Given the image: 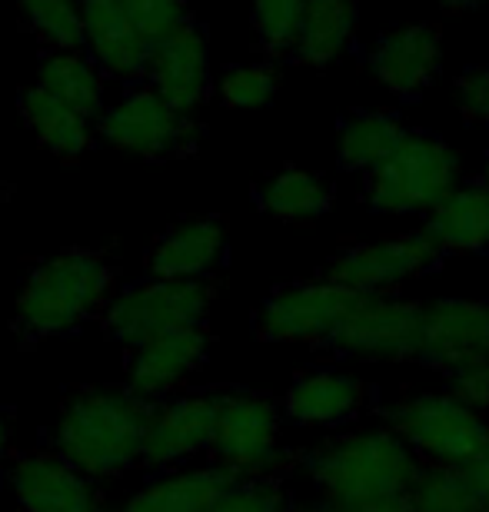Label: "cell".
Segmentation results:
<instances>
[{
    "instance_id": "e575fe53",
    "label": "cell",
    "mask_w": 489,
    "mask_h": 512,
    "mask_svg": "<svg viewBox=\"0 0 489 512\" xmlns=\"http://www.w3.org/2000/svg\"><path fill=\"white\" fill-rule=\"evenodd\" d=\"M450 393L456 399H463V403L476 409V413L489 409V360L466 363V366L450 370Z\"/></svg>"
},
{
    "instance_id": "7a4b0ae2",
    "label": "cell",
    "mask_w": 489,
    "mask_h": 512,
    "mask_svg": "<svg viewBox=\"0 0 489 512\" xmlns=\"http://www.w3.org/2000/svg\"><path fill=\"white\" fill-rule=\"evenodd\" d=\"M150 403L127 386H70L57 406L47 446L90 479H114L137 466Z\"/></svg>"
},
{
    "instance_id": "484cf974",
    "label": "cell",
    "mask_w": 489,
    "mask_h": 512,
    "mask_svg": "<svg viewBox=\"0 0 489 512\" xmlns=\"http://www.w3.org/2000/svg\"><path fill=\"white\" fill-rule=\"evenodd\" d=\"M257 203L273 220L307 223L330 210L333 190H330V183L323 180V173L317 170L283 167L277 173H270L257 187Z\"/></svg>"
},
{
    "instance_id": "8fae6325",
    "label": "cell",
    "mask_w": 489,
    "mask_h": 512,
    "mask_svg": "<svg viewBox=\"0 0 489 512\" xmlns=\"http://www.w3.org/2000/svg\"><path fill=\"white\" fill-rule=\"evenodd\" d=\"M360 293L330 280L283 286L257 310L253 330L267 343H330Z\"/></svg>"
},
{
    "instance_id": "ffe728a7",
    "label": "cell",
    "mask_w": 489,
    "mask_h": 512,
    "mask_svg": "<svg viewBox=\"0 0 489 512\" xmlns=\"http://www.w3.org/2000/svg\"><path fill=\"white\" fill-rule=\"evenodd\" d=\"M370 403V386L346 370H307L290 383L283 409L300 426H343Z\"/></svg>"
},
{
    "instance_id": "1f68e13d",
    "label": "cell",
    "mask_w": 489,
    "mask_h": 512,
    "mask_svg": "<svg viewBox=\"0 0 489 512\" xmlns=\"http://www.w3.org/2000/svg\"><path fill=\"white\" fill-rule=\"evenodd\" d=\"M207 512H290V493L280 476L237 479Z\"/></svg>"
},
{
    "instance_id": "ac0fdd59",
    "label": "cell",
    "mask_w": 489,
    "mask_h": 512,
    "mask_svg": "<svg viewBox=\"0 0 489 512\" xmlns=\"http://www.w3.org/2000/svg\"><path fill=\"white\" fill-rule=\"evenodd\" d=\"M223 256H227L223 217H183L154 237L144 263L157 280H210Z\"/></svg>"
},
{
    "instance_id": "b9f144b4",
    "label": "cell",
    "mask_w": 489,
    "mask_h": 512,
    "mask_svg": "<svg viewBox=\"0 0 489 512\" xmlns=\"http://www.w3.org/2000/svg\"><path fill=\"white\" fill-rule=\"evenodd\" d=\"M120 512H130V509H120Z\"/></svg>"
},
{
    "instance_id": "7c38bea8",
    "label": "cell",
    "mask_w": 489,
    "mask_h": 512,
    "mask_svg": "<svg viewBox=\"0 0 489 512\" xmlns=\"http://www.w3.org/2000/svg\"><path fill=\"white\" fill-rule=\"evenodd\" d=\"M7 486L24 512H107L90 476L50 446L7 453Z\"/></svg>"
},
{
    "instance_id": "603a6c76",
    "label": "cell",
    "mask_w": 489,
    "mask_h": 512,
    "mask_svg": "<svg viewBox=\"0 0 489 512\" xmlns=\"http://www.w3.org/2000/svg\"><path fill=\"white\" fill-rule=\"evenodd\" d=\"M237 483V476L227 473L217 463L207 466H180L170 473H160L157 479L130 496L124 509L130 512H207L220 499L227 486Z\"/></svg>"
},
{
    "instance_id": "7402d4cb",
    "label": "cell",
    "mask_w": 489,
    "mask_h": 512,
    "mask_svg": "<svg viewBox=\"0 0 489 512\" xmlns=\"http://www.w3.org/2000/svg\"><path fill=\"white\" fill-rule=\"evenodd\" d=\"M37 87L74 110L84 124H94L107 107V77L87 50H44L37 60Z\"/></svg>"
},
{
    "instance_id": "3957f363",
    "label": "cell",
    "mask_w": 489,
    "mask_h": 512,
    "mask_svg": "<svg viewBox=\"0 0 489 512\" xmlns=\"http://www.w3.org/2000/svg\"><path fill=\"white\" fill-rule=\"evenodd\" d=\"M300 469L317 496L346 503V499L406 496L420 459L390 426H373L313 443L303 453Z\"/></svg>"
},
{
    "instance_id": "e0dca14e",
    "label": "cell",
    "mask_w": 489,
    "mask_h": 512,
    "mask_svg": "<svg viewBox=\"0 0 489 512\" xmlns=\"http://www.w3.org/2000/svg\"><path fill=\"white\" fill-rule=\"evenodd\" d=\"M80 27H84L87 57L107 80L120 84L144 80L150 47L120 0H80Z\"/></svg>"
},
{
    "instance_id": "d4e9b609",
    "label": "cell",
    "mask_w": 489,
    "mask_h": 512,
    "mask_svg": "<svg viewBox=\"0 0 489 512\" xmlns=\"http://www.w3.org/2000/svg\"><path fill=\"white\" fill-rule=\"evenodd\" d=\"M17 110L27 130L54 153L57 160L77 163L90 150V124H84L74 110H67L44 87L30 84L17 90Z\"/></svg>"
},
{
    "instance_id": "cb8c5ba5",
    "label": "cell",
    "mask_w": 489,
    "mask_h": 512,
    "mask_svg": "<svg viewBox=\"0 0 489 512\" xmlns=\"http://www.w3.org/2000/svg\"><path fill=\"white\" fill-rule=\"evenodd\" d=\"M356 30V0H303L293 60L307 67H326L346 54Z\"/></svg>"
},
{
    "instance_id": "52a82bcc",
    "label": "cell",
    "mask_w": 489,
    "mask_h": 512,
    "mask_svg": "<svg viewBox=\"0 0 489 512\" xmlns=\"http://www.w3.org/2000/svg\"><path fill=\"white\" fill-rule=\"evenodd\" d=\"M90 127L110 147L127 150L150 163L190 157L200 143L197 120L173 110L147 80L124 84V97L100 110V117Z\"/></svg>"
},
{
    "instance_id": "d6a6232c",
    "label": "cell",
    "mask_w": 489,
    "mask_h": 512,
    "mask_svg": "<svg viewBox=\"0 0 489 512\" xmlns=\"http://www.w3.org/2000/svg\"><path fill=\"white\" fill-rule=\"evenodd\" d=\"M120 4H124L130 20L137 24L147 47H154L157 40H163L173 27L190 17L187 0H120Z\"/></svg>"
},
{
    "instance_id": "2e32d148",
    "label": "cell",
    "mask_w": 489,
    "mask_h": 512,
    "mask_svg": "<svg viewBox=\"0 0 489 512\" xmlns=\"http://www.w3.org/2000/svg\"><path fill=\"white\" fill-rule=\"evenodd\" d=\"M420 360L436 370H456L489 360V303L443 296L420 306Z\"/></svg>"
},
{
    "instance_id": "5bb4252c",
    "label": "cell",
    "mask_w": 489,
    "mask_h": 512,
    "mask_svg": "<svg viewBox=\"0 0 489 512\" xmlns=\"http://www.w3.org/2000/svg\"><path fill=\"white\" fill-rule=\"evenodd\" d=\"M210 343L213 336L207 323L173 326V330L150 336V340L127 350L124 386L147 403L180 393V389H187L190 376L207 363Z\"/></svg>"
},
{
    "instance_id": "d590c367",
    "label": "cell",
    "mask_w": 489,
    "mask_h": 512,
    "mask_svg": "<svg viewBox=\"0 0 489 512\" xmlns=\"http://www.w3.org/2000/svg\"><path fill=\"white\" fill-rule=\"evenodd\" d=\"M307 512H410L406 496H376V499H346V503H333V499L317 496L307 503Z\"/></svg>"
},
{
    "instance_id": "277c9868",
    "label": "cell",
    "mask_w": 489,
    "mask_h": 512,
    "mask_svg": "<svg viewBox=\"0 0 489 512\" xmlns=\"http://www.w3.org/2000/svg\"><path fill=\"white\" fill-rule=\"evenodd\" d=\"M463 183V163L446 140L403 130L390 157L366 173V197L380 213H430Z\"/></svg>"
},
{
    "instance_id": "f35d334b",
    "label": "cell",
    "mask_w": 489,
    "mask_h": 512,
    "mask_svg": "<svg viewBox=\"0 0 489 512\" xmlns=\"http://www.w3.org/2000/svg\"><path fill=\"white\" fill-rule=\"evenodd\" d=\"M443 10H453V14H460V10H476V7H486L489 0H436Z\"/></svg>"
},
{
    "instance_id": "44dd1931",
    "label": "cell",
    "mask_w": 489,
    "mask_h": 512,
    "mask_svg": "<svg viewBox=\"0 0 489 512\" xmlns=\"http://www.w3.org/2000/svg\"><path fill=\"white\" fill-rule=\"evenodd\" d=\"M420 233L440 253H486L489 187H483V183H460L450 197L426 213Z\"/></svg>"
},
{
    "instance_id": "836d02e7",
    "label": "cell",
    "mask_w": 489,
    "mask_h": 512,
    "mask_svg": "<svg viewBox=\"0 0 489 512\" xmlns=\"http://www.w3.org/2000/svg\"><path fill=\"white\" fill-rule=\"evenodd\" d=\"M456 104L470 124L489 127V64L473 67L456 80Z\"/></svg>"
},
{
    "instance_id": "6da1fadb",
    "label": "cell",
    "mask_w": 489,
    "mask_h": 512,
    "mask_svg": "<svg viewBox=\"0 0 489 512\" xmlns=\"http://www.w3.org/2000/svg\"><path fill=\"white\" fill-rule=\"evenodd\" d=\"M120 266L110 250L67 247L34 263L20 283L14 326L20 346H40L80 330L117 293Z\"/></svg>"
},
{
    "instance_id": "ba28073f",
    "label": "cell",
    "mask_w": 489,
    "mask_h": 512,
    "mask_svg": "<svg viewBox=\"0 0 489 512\" xmlns=\"http://www.w3.org/2000/svg\"><path fill=\"white\" fill-rule=\"evenodd\" d=\"M207 456L237 479L283 476L290 459L280 446V406L253 389H223Z\"/></svg>"
},
{
    "instance_id": "f1b7e54d",
    "label": "cell",
    "mask_w": 489,
    "mask_h": 512,
    "mask_svg": "<svg viewBox=\"0 0 489 512\" xmlns=\"http://www.w3.org/2000/svg\"><path fill=\"white\" fill-rule=\"evenodd\" d=\"M20 27L44 50H84L80 0H17Z\"/></svg>"
},
{
    "instance_id": "9a60e30c",
    "label": "cell",
    "mask_w": 489,
    "mask_h": 512,
    "mask_svg": "<svg viewBox=\"0 0 489 512\" xmlns=\"http://www.w3.org/2000/svg\"><path fill=\"white\" fill-rule=\"evenodd\" d=\"M144 80L180 114H197L210 100V44L197 17H187L147 54Z\"/></svg>"
},
{
    "instance_id": "5b68a950",
    "label": "cell",
    "mask_w": 489,
    "mask_h": 512,
    "mask_svg": "<svg viewBox=\"0 0 489 512\" xmlns=\"http://www.w3.org/2000/svg\"><path fill=\"white\" fill-rule=\"evenodd\" d=\"M386 426L413 449L426 466L466 469L489 446V423L456 399L443 393H410L386 406Z\"/></svg>"
},
{
    "instance_id": "ab89813d",
    "label": "cell",
    "mask_w": 489,
    "mask_h": 512,
    "mask_svg": "<svg viewBox=\"0 0 489 512\" xmlns=\"http://www.w3.org/2000/svg\"><path fill=\"white\" fill-rule=\"evenodd\" d=\"M10 197V187H7V180L0 177V200H7Z\"/></svg>"
},
{
    "instance_id": "d6986e66",
    "label": "cell",
    "mask_w": 489,
    "mask_h": 512,
    "mask_svg": "<svg viewBox=\"0 0 489 512\" xmlns=\"http://www.w3.org/2000/svg\"><path fill=\"white\" fill-rule=\"evenodd\" d=\"M440 30L433 24H406L376 40L370 70L396 97H416L433 84L443 54Z\"/></svg>"
},
{
    "instance_id": "60d3db41",
    "label": "cell",
    "mask_w": 489,
    "mask_h": 512,
    "mask_svg": "<svg viewBox=\"0 0 489 512\" xmlns=\"http://www.w3.org/2000/svg\"><path fill=\"white\" fill-rule=\"evenodd\" d=\"M480 183H483V187H489V163H486V170H483V180H480Z\"/></svg>"
},
{
    "instance_id": "4dcf8cb0",
    "label": "cell",
    "mask_w": 489,
    "mask_h": 512,
    "mask_svg": "<svg viewBox=\"0 0 489 512\" xmlns=\"http://www.w3.org/2000/svg\"><path fill=\"white\" fill-rule=\"evenodd\" d=\"M277 70L267 64H237L227 67L220 77V100L237 110H260L270 107L277 97Z\"/></svg>"
},
{
    "instance_id": "8992f818",
    "label": "cell",
    "mask_w": 489,
    "mask_h": 512,
    "mask_svg": "<svg viewBox=\"0 0 489 512\" xmlns=\"http://www.w3.org/2000/svg\"><path fill=\"white\" fill-rule=\"evenodd\" d=\"M213 300H217L213 280H157L150 276V280L124 286L110 296L97 323L107 340L130 350L173 326L207 323Z\"/></svg>"
},
{
    "instance_id": "4fadbf2b",
    "label": "cell",
    "mask_w": 489,
    "mask_h": 512,
    "mask_svg": "<svg viewBox=\"0 0 489 512\" xmlns=\"http://www.w3.org/2000/svg\"><path fill=\"white\" fill-rule=\"evenodd\" d=\"M443 253L423 233H400L343 250L326 270V280L353 293H390L396 286L430 273Z\"/></svg>"
},
{
    "instance_id": "9c48e42d",
    "label": "cell",
    "mask_w": 489,
    "mask_h": 512,
    "mask_svg": "<svg viewBox=\"0 0 489 512\" xmlns=\"http://www.w3.org/2000/svg\"><path fill=\"white\" fill-rule=\"evenodd\" d=\"M223 389H180L150 403L137 466L150 473H170L187 466L193 456L207 453L217 426Z\"/></svg>"
},
{
    "instance_id": "30bf717a",
    "label": "cell",
    "mask_w": 489,
    "mask_h": 512,
    "mask_svg": "<svg viewBox=\"0 0 489 512\" xmlns=\"http://www.w3.org/2000/svg\"><path fill=\"white\" fill-rule=\"evenodd\" d=\"M420 336V303L400 300L393 293H360L330 346L353 360L403 363L420 356Z\"/></svg>"
},
{
    "instance_id": "74e56055",
    "label": "cell",
    "mask_w": 489,
    "mask_h": 512,
    "mask_svg": "<svg viewBox=\"0 0 489 512\" xmlns=\"http://www.w3.org/2000/svg\"><path fill=\"white\" fill-rule=\"evenodd\" d=\"M7 453H10V413L0 409V463L7 459Z\"/></svg>"
},
{
    "instance_id": "4316f807",
    "label": "cell",
    "mask_w": 489,
    "mask_h": 512,
    "mask_svg": "<svg viewBox=\"0 0 489 512\" xmlns=\"http://www.w3.org/2000/svg\"><path fill=\"white\" fill-rule=\"evenodd\" d=\"M400 117L383 114V110H360L346 117L340 127V163L346 170L370 173L376 163L390 157L396 140L403 137Z\"/></svg>"
},
{
    "instance_id": "f546056e",
    "label": "cell",
    "mask_w": 489,
    "mask_h": 512,
    "mask_svg": "<svg viewBox=\"0 0 489 512\" xmlns=\"http://www.w3.org/2000/svg\"><path fill=\"white\" fill-rule=\"evenodd\" d=\"M303 0H253V27H257L263 54L290 57L297 44Z\"/></svg>"
},
{
    "instance_id": "8d00e7d4",
    "label": "cell",
    "mask_w": 489,
    "mask_h": 512,
    "mask_svg": "<svg viewBox=\"0 0 489 512\" xmlns=\"http://www.w3.org/2000/svg\"><path fill=\"white\" fill-rule=\"evenodd\" d=\"M466 473V479H470V486L476 489V496H480V503L486 506V512H489V446L483 449L480 456L473 459L470 466L463 469Z\"/></svg>"
},
{
    "instance_id": "83f0119b",
    "label": "cell",
    "mask_w": 489,
    "mask_h": 512,
    "mask_svg": "<svg viewBox=\"0 0 489 512\" xmlns=\"http://www.w3.org/2000/svg\"><path fill=\"white\" fill-rule=\"evenodd\" d=\"M410 512H486L463 469L420 466L406 489Z\"/></svg>"
}]
</instances>
